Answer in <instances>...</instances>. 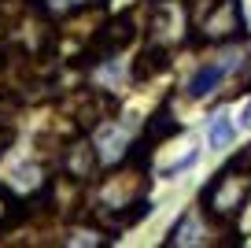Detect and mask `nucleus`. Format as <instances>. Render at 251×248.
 Segmentation results:
<instances>
[{
    "instance_id": "obj_1",
    "label": "nucleus",
    "mask_w": 251,
    "mask_h": 248,
    "mask_svg": "<svg viewBox=\"0 0 251 248\" xmlns=\"http://www.w3.org/2000/svg\"><path fill=\"white\" fill-rule=\"evenodd\" d=\"M248 196H251V174H233V167H229V171H222L218 178L207 186L203 208H207V215H214V218H229L248 204Z\"/></svg>"
},
{
    "instance_id": "obj_2",
    "label": "nucleus",
    "mask_w": 251,
    "mask_h": 248,
    "mask_svg": "<svg viewBox=\"0 0 251 248\" xmlns=\"http://www.w3.org/2000/svg\"><path fill=\"white\" fill-rule=\"evenodd\" d=\"M203 30H207L211 41H226V37H233L236 30H244L240 4H236V0H218L214 8H207L203 11Z\"/></svg>"
},
{
    "instance_id": "obj_3",
    "label": "nucleus",
    "mask_w": 251,
    "mask_h": 248,
    "mask_svg": "<svg viewBox=\"0 0 251 248\" xmlns=\"http://www.w3.org/2000/svg\"><path fill=\"white\" fill-rule=\"evenodd\" d=\"M222 74H226V67H218V63H207V67H200L196 74H192V82H188V96H192V100H200V96L214 93V86L222 82Z\"/></svg>"
},
{
    "instance_id": "obj_4",
    "label": "nucleus",
    "mask_w": 251,
    "mask_h": 248,
    "mask_svg": "<svg viewBox=\"0 0 251 248\" xmlns=\"http://www.w3.org/2000/svg\"><path fill=\"white\" fill-rule=\"evenodd\" d=\"M170 245H203V226H200V215L188 211V215L170 230Z\"/></svg>"
},
{
    "instance_id": "obj_5",
    "label": "nucleus",
    "mask_w": 251,
    "mask_h": 248,
    "mask_svg": "<svg viewBox=\"0 0 251 248\" xmlns=\"http://www.w3.org/2000/svg\"><path fill=\"white\" fill-rule=\"evenodd\" d=\"M93 163H96V152L89 145H74L71 155H67V167H71L74 178H85V174L93 171Z\"/></svg>"
},
{
    "instance_id": "obj_6",
    "label": "nucleus",
    "mask_w": 251,
    "mask_h": 248,
    "mask_svg": "<svg viewBox=\"0 0 251 248\" xmlns=\"http://www.w3.org/2000/svg\"><path fill=\"white\" fill-rule=\"evenodd\" d=\"M233 133H236L233 119H229L226 111H218V115L211 119V133H207V137H211V145H214V148H226L229 141H233Z\"/></svg>"
},
{
    "instance_id": "obj_7",
    "label": "nucleus",
    "mask_w": 251,
    "mask_h": 248,
    "mask_svg": "<svg viewBox=\"0 0 251 248\" xmlns=\"http://www.w3.org/2000/svg\"><path fill=\"white\" fill-rule=\"evenodd\" d=\"M11 141H15V119L0 115V152H8Z\"/></svg>"
},
{
    "instance_id": "obj_8",
    "label": "nucleus",
    "mask_w": 251,
    "mask_h": 248,
    "mask_svg": "<svg viewBox=\"0 0 251 248\" xmlns=\"http://www.w3.org/2000/svg\"><path fill=\"white\" fill-rule=\"evenodd\" d=\"M8 218H11V200H8L4 193H0V226L8 222Z\"/></svg>"
},
{
    "instance_id": "obj_9",
    "label": "nucleus",
    "mask_w": 251,
    "mask_h": 248,
    "mask_svg": "<svg viewBox=\"0 0 251 248\" xmlns=\"http://www.w3.org/2000/svg\"><path fill=\"white\" fill-rule=\"evenodd\" d=\"M244 126H251V104H248V111H244Z\"/></svg>"
}]
</instances>
